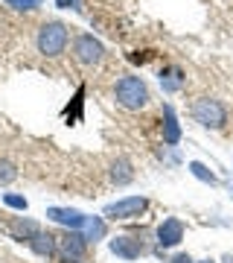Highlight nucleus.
Masks as SVG:
<instances>
[{
  "mask_svg": "<svg viewBox=\"0 0 233 263\" xmlns=\"http://www.w3.org/2000/svg\"><path fill=\"white\" fill-rule=\"evenodd\" d=\"M163 143L166 146H175L181 143V126H178V117H175V108L172 105H163Z\"/></svg>",
  "mask_w": 233,
  "mask_h": 263,
  "instance_id": "nucleus-11",
  "label": "nucleus"
},
{
  "mask_svg": "<svg viewBox=\"0 0 233 263\" xmlns=\"http://www.w3.org/2000/svg\"><path fill=\"white\" fill-rule=\"evenodd\" d=\"M198 263H216V260H210V257H204V260H198Z\"/></svg>",
  "mask_w": 233,
  "mask_h": 263,
  "instance_id": "nucleus-23",
  "label": "nucleus"
},
{
  "mask_svg": "<svg viewBox=\"0 0 233 263\" xmlns=\"http://www.w3.org/2000/svg\"><path fill=\"white\" fill-rule=\"evenodd\" d=\"M88 254V240L82 231L65 228L61 234H56V263H82Z\"/></svg>",
  "mask_w": 233,
  "mask_h": 263,
  "instance_id": "nucleus-2",
  "label": "nucleus"
},
{
  "mask_svg": "<svg viewBox=\"0 0 233 263\" xmlns=\"http://www.w3.org/2000/svg\"><path fill=\"white\" fill-rule=\"evenodd\" d=\"M189 114L204 129H222L224 123H227V108L219 100H213V97H198L196 103L189 105Z\"/></svg>",
  "mask_w": 233,
  "mask_h": 263,
  "instance_id": "nucleus-3",
  "label": "nucleus"
},
{
  "mask_svg": "<svg viewBox=\"0 0 233 263\" xmlns=\"http://www.w3.org/2000/svg\"><path fill=\"white\" fill-rule=\"evenodd\" d=\"M67 41H70V32L61 21H47L38 29V53H44V56H61Z\"/></svg>",
  "mask_w": 233,
  "mask_h": 263,
  "instance_id": "nucleus-4",
  "label": "nucleus"
},
{
  "mask_svg": "<svg viewBox=\"0 0 233 263\" xmlns=\"http://www.w3.org/2000/svg\"><path fill=\"white\" fill-rule=\"evenodd\" d=\"M172 263H196V260H193L189 254H175V257H172Z\"/></svg>",
  "mask_w": 233,
  "mask_h": 263,
  "instance_id": "nucleus-21",
  "label": "nucleus"
},
{
  "mask_svg": "<svg viewBox=\"0 0 233 263\" xmlns=\"http://www.w3.org/2000/svg\"><path fill=\"white\" fill-rule=\"evenodd\" d=\"M73 56H76V62L79 65H99L102 62V56H105V47L96 41L93 35H88V32H82V35L73 41Z\"/></svg>",
  "mask_w": 233,
  "mask_h": 263,
  "instance_id": "nucleus-6",
  "label": "nucleus"
},
{
  "mask_svg": "<svg viewBox=\"0 0 233 263\" xmlns=\"http://www.w3.org/2000/svg\"><path fill=\"white\" fill-rule=\"evenodd\" d=\"M29 249L38 254V257H56V234H50V231H38L32 240H29Z\"/></svg>",
  "mask_w": 233,
  "mask_h": 263,
  "instance_id": "nucleus-13",
  "label": "nucleus"
},
{
  "mask_svg": "<svg viewBox=\"0 0 233 263\" xmlns=\"http://www.w3.org/2000/svg\"><path fill=\"white\" fill-rule=\"evenodd\" d=\"M131 179H134V170H131L129 158H117L111 164V181L114 184H129Z\"/></svg>",
  "mask_w": 233,
  "mask_h": 263,
  "instance_id": "nucleus-15",
  "label": "nucleus"
},
{
  "mask_svg": "<svg viewBox=\"0 0 233 263\" xmlns=\"http://www.w3.org/2000/svg\"><path fill=\"white\" fill-rule=\"evenodd\" d=\"M3 205H9L12 211H27L29 202L24 196H18V193H3Z\"/></svg>",
  "mask_w": 233,
  "mask_h": 263,
  "instance_id": "nucleus-18",
  "label": "nucleus"
},
{
  "mask_svg": "<svg viewBox=\"0 0 233 263\" xmlns=\"http://www.w3.org/2000/svg\"><path fill=\"white\" fill-rule=\"evenodd\" d=\"M184 82H186V76L178 65H169V67L160 70V88H163L166 94H178V91L184 88Z\"/></svg>",
  "mask_w": 233,
  "mask_h": 263,
  "instance_id": "nucleus-12",
  "label": "nucleus"
},
{
  "mask_svg": "<svg viewBox=\"0 0 233 263\" xmlns=\"http://www.w3.org/2000/svg\"><path fill=\"white\" fill-rule=\"evenodd\" d=\"M15 179H18V170L12 167L9 161H0V181L9 184V181H15Z\"/></svg>",
  "mask_w": 233,
  "mask_h": 263,
  "instance_id": "nucleus-19",
  "label": "nucleus"
},
{
  "mask_svg": "<svg viewBox=\"0 0 233 263\" xmlns=\"http://www.w3.org/2000/svg\"><path fill=\"white\" fill-rule=\"evenodd\" d=\"M6 6H12L15 12H35L44 0H3Z\"/></svg>",
  "mask_w": 233,
  "mask_h": 263,
  "instance_id": "nucleus-17",
  "label": "nucleus"
},
{
  "mask_svg": "<svg viewBox=\"0 0 233 263\" xmlns=\"http://www.w3.org/2000/svg\"><path fill=\"white\" fill-rule=\"evenodd\" d=\"M155 237H158V249H172V246H178L184 240V222L178 216H169V219H163L158 226Z\"/></svg>",
  "mask_w": 233,
  "mask_h": 263,
  "instance_id": "nucleus-7",
  "label": "nucleus"
},
{
  "mask_svg": "<svg viewBox=\"0 0 233 263\" xmlns=\"http://www.w3.org/2000/svg\"><path fill=\"white\" fill-rule=\"evenodd\" d=\"M186 170H189L198 181H207V184H216V181H219L213 173H210V167H207V164H201V161H189V164H186Z\"/></svg>",
  "mask_w": 233,
  "mask_h": 263,
  "instance_id": "nucleus-16",
  "label": "nucleus"
},
{
  "mask_svg": "<svg viewBox=\"0 0 233 263\" xmlns=\"http://www.w3.org/2000/svg\"><path fill=\"white\" fill-rule=\"evenodd\" d=\"M146 208H149V199H146V196H125V199L111 202V205H105L102 214L108 216V219H120V222H125V219L140 216Z\"/></svg>",
  "mask_w": 233,
  "mask_h": 263,
  "instance_id": "nucleus-5",
  "label": "nucleus"
},
{
  "mask_svg": "<svg viewBox=\"0 0 233 263\" xmlns=\"http://www.w3.org/2000/svg\"><path fill=\"white\" fill-rule=\"evenodd\" d=\"M47 219L58 222V226H65V228H73V231H82L88 216L79 214L76 208H47Z\"/></svg>",
  "mask_w": 233,
  "mask_h": 263,
  "instance_id": "nucleus-8",
  "label": "nucleus"
},
{
  "mask_svg": "<svg viewBox=\"0 0 233 263\" xmlns=\"http://www.w3.org/2000/svg\"><path fill=\"white\" fill-rule=\"evenodd\" d=\"M56 6H58V9H76V6H79V0H56Z\"/></svg>",
  "mask_w": 233,
  "mask_h": 263,
  "instance_id": "nucleus-20",
  "label": "nucleus"
},
{
  "mask_svg": "<svg viewBox=\"0 0 233 263\" xmlns=\"http://www.w3.org/2000/svg\"><path fill=\"white\" fill-rule=\"evenodd\" d=\"M41 231V226H38L35 219H29V216H15L9 222V237L12 240H18V243H27L29 246V240Z\"/></svg>",
  "mask_w": 233,
  "mask_h": 263,
  "instance_id": "nucleus-10",
  "label": "nucleus"
},
{
  "mask_svg": "<svg viewBox=\"0 0 233 263\" xmlns=\"http://www.w3.org/2000/svg\"><path fill=\"white\" fill-rule=\"evenodd\" d=\"M82 234H84V240H88V243H99V240L108 234V226H105L102 216H88V219H84Z\"/></svg>",
  "mask_w": 233,
  "mask_h": 263,
  "instance_id": "nucleus-14",
  "label": "nucleus"
},
{
  "mask_svg": "<svg viewBox=\"0 0 233 263\" xmlns=\"http://www.w3.org/2000/svg\"><path fill=\"white\" fill-rule=\"evenodd\" d=\"M224 263H233V254H224Z\"/></svg>",
  "mask_w": 233,
  "mask_h": 263,
  "instance_id": "nucleus-22",
  "label": "nucleus"
},
{
  "mask_svg": "<svg viewBox=\"0 0 233 263\" xmlns=\"http://www.w3.org/2000/svg\"><path fill=\"white\" fill-rule=\"evenodd\" d=\"M114 97H117V103L122 108L140 111V108H146V103H149V88H146V82L140 76H122L114 85Z\"/></svg>",
  "mask_w": 233,
  "mask_h": 263,
  "instance_id": "nucleus-1",
  "label": "nucleus"
},
{
  "mask_svg": "<svg viewBox=\"0 0 233 263\" xmlns=\"http://www.w3.org/2000/svg\"><path fill=\"white\" fill-rule=\"evenodd\" d=\"M108 249H111V254H117V257H122V260H137L140 254L146 252L140 240H134V237H125V234L108 240Z\"/></svg>",
  "mask_w": 233,
  "mask_h": 263,
  "instance_id": "nucleus-9",
  "label": "nucleus"
}]
</instances>
